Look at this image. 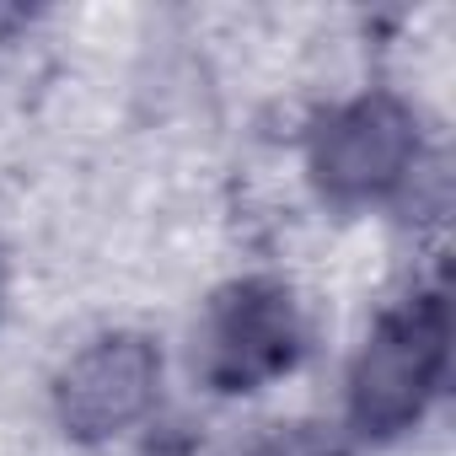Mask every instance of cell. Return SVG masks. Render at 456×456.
Here are the masks:
<instances>
[{
	"mask_svg": "<svg viewBox=\"0 0 456 456\" xmlns=\"http://www.w3.org/2000/svg\"><path fill=\"white\" fill-rule=\"evenodd\" d=\"M440 360H445V317H440V301L424 296L403 306L397 317H387L370 349L360 354L354 419L365 429H403L419 413V403L429 397Z\"/></svg>",
	"mask_w": 456,
	"mask_h": 456,
	"instance_id": "1",
	"label": "cell"
},
{
	"mask_svg": "<svg viewBox=\"0 0 456 456\" xmlns=\"http://www.w3.org/2000/svg\"><path fill=\"white\" fill-rule=\"evenodd\" d=\"M296 312L274 285H237L220 296L199 333V370L220 392H248L296 360Z\"/></svg>",
	"mask_w": 456,
	"mask_h": 456,
	"instance_id": "2",
	"label": "cell"
},
{
	"mask_svg": "<svg viewBox=\"0 0 456 456\" xmlns=\"http://www.w3.org/2000/svg\"><path fill=\"white\" fill-rule=\"evenodd\" d=\"M151 387H156V354L140 338H102L65 370L60 403L81 435H108L151 403Z\"/></svg>",
	"mask_w": 456,
	"mask_h": 456,
	"instance_id": "3",
	"label": "cell"
},
{
	"mask_svg": "<svg viewBox=\"0 0 456 456\" xmlns=\"http://www.w3.org/2000/svg\"><path fill=\"white\" fill-rule=\"evenodd\" d=\"M413 156V140H408V118L387 102H360L349 108L328 134H322V151H317V172L328 188L338 193H381L403 177Z\"/></svg>",
	"mask_w": 456,
	"mask_h": 456,
	"instance_id": "4",
	"label": "cell"
}]
</instances>
